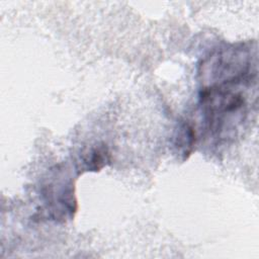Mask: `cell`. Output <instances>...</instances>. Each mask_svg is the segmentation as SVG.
<instances>
[{
    "label": "cell",
    "mask_w": 259,
    "mask_h": 259,
    "mask_svg": "<svg viewBox=\"0 0 259 259\" xmlns=\"http://www.w3.org/2000/svg\"><path fill=\"white\" fill-rule=\"evenodd\" d=\"M256 80L202 86L200 106L205 128L214 141L228 142L236 137L249 110L247 89Z\"/></svg>",
    "instance_id": "6da1fadb"
},
{
    "label": "cell",
    "mask_w": 259,
    "mask_h": 259,
    "mask_svg": "<svg viewBox=\"0 0 259 259\" xmlns=\"http://www.w3.org/2000/svg\"><path fill=\"white\" fill-rule=\"evenodd\" d=\"M256 52L241 44L220 49L200 66L202 86L256 79Z\"/></svg>",
    "instance_id": "7a4b0ae2"
},
{
    "label": "cell",
    "mask_w": 259,
    "mask_h": 259,
    "mask_svg": "<svg viewBox=\"0 0 259 259\" xmlns=\"http://www.w3.org/2000/svg\"><path fill=\"white\" fill-rule=\"evenodd\" d=\"M196 141L197 136L194 126L187 120L180 121L173 136V146L175 153L181 158L182 161L188 159L192 154Z\"/></svg>",
    "instance_id": "3957f363"
},
{
    "label": "cell",
    "mask_w": 259,
    "mask_h": 259,
    "mask_svg": "<svg viewBox=\"0 0 259 259\" xmlns=\"http://www.w3.org/2000/svg\"><path fill=\"white\" fill-rule=\"evenodd\" d=\"M110 161L107 148L102 145H95L84 151L79 159V171H99Z\"/></svg>",
    "instance_id": "277c9868"
}]
</instances>
